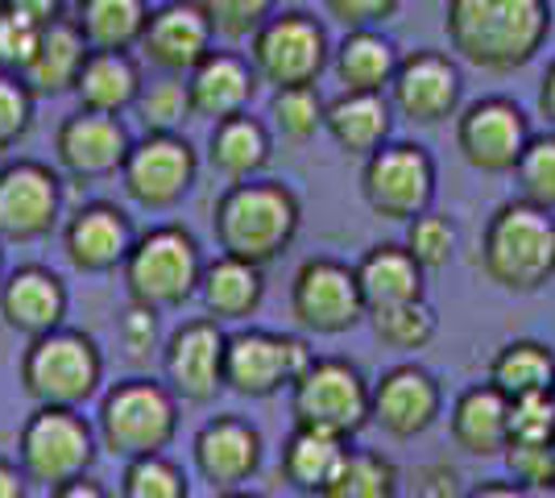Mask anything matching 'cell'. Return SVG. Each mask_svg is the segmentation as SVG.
<instances>
[{"label":"cell","instance_id":"49","mask_svg":"<svg viewBox=\"0 0 555 498\" xmlns=\"http://www.w3.org/2000/svg\"><path fill=\"white\" fill-rule=\"evenodd\" d=\"M324 9L352 34V29H373V25L390 22L398 0H324Z\"/></svg>","mask_w":555,"mask_h":498},{"label":"cell","instance_id":"25","mask_svg":"<svg viewBox=\"0 0 555 498\" xmlns=\"http://www.w3.org/2000/svg\"><path fill=\"white\" fill-rule=\"evenodd\" d=\"M133 229H129V216L113 208V204H88L70 216L67 225V258L88 270V274H100V270H113L129 258L133 250Z\"/></svg>","mask_w":555,"mask_h":498},{"label":"cell","instance_id":"42","mask_svg":"<svg viewBox=\"0 0 555 498\" xmlns=\"http://www.w3.org/2000/svg\"><path fill=\"white\" fill-rule=\"evenodd\" d=\"M406 250L423 270H443L456 254V225L440 213H423L406 225Z\"/></svg>","mask_w":555,"mask_h":498},{"label":"cell","instance_id":"45","mask_svg":"<svg viewBox=\"0 0 555 498\" xmlns=\"http://www.w3.org/2000/svg\"><path fill=\"white\" fill-rule=\"evenodd\" d=\"M199 9L208 13L211 29L224 34V38L257 34L261 25L274 17V13H270L274 0H199Z\"/></svg>","mask_w":555,"mask_h":498},{"label":"cell","instance_id":"6","mask_svg":"<svg viewBox=\"0 0 555 498\" xmlns=\"http://www.w3.org/2000/svg\"><path fill=\"white\" fill-rule=\"evenodd\" d=\"M125 283L133 304H145L154 311L179 308L195 295V286H204V258L195 238L179 225L150 229L125 258Z\"/></svg>","mask_w":555,"mask_h":498},{"label":"cell","instance_id":"33","mask_svg":"<svg viewBox=\"0 0 555 498\" xmlns=\"http://www.w3.org/2000/svg\"><path fill=\"white\" fill-rule=\"evenodd\" d=\"M506 399L547 395L555 386V354L543 341H509L489 361V379Z\"/></svg>","mask_w":555,"mask_h":498},{"label":"cell","instance_id":"36","mask_svg":"<svg viewBox=\"0 0 555 498\" xmlns=\"http://www.w3.org/2000/svg\"><path fill=\"white\" fill-rule=\"evenodd\" d=\"M398 465L373 449H348L345 465L327 482L320 498H398Z\"/></svg>","mask_w":555,"mask_h":498},{"label":"cell","instance_id":"44","mask_svg":"<svg viewBox=\"0 0 555 498\" xmlns=\"http://www.w3.org/2000/svg\"><path fill=\"white\" fill-rule=\"evenodd\" d=\"M509 445H555V399L527 395L509 399Z\"/></svg>","mask_w":555,"mask_h":498},{"label":"cell","instance_id":"7","mask_svg":"<svg viewBox=\"0 0 555 498\" xmlns=\"http://www.w3.org/2000/svg\"><path fill=\"white\" fill-rule=\"evenodd\" d=\"M100 349L92 336L83 332H47L38 341H29L22 357V386L38 407H75L92 399L100 386Z\"/></svg>","mask_w":555,"mask_h":498},{"label":"cell","instance_id":"18","mask_svg":"<svg viewBox=\"0 0 555 498\" xmlns=\"http://www.w3.org/2000/svg\"><path fill=\"white\" fill-rule=\"evenodd\" d=\"M59 179L42 163H13L0 170V238L38 241L59 225Z\"/></svg>","mask_w":555,"mask_h":498},{"label":"cell","instance_id":"53","mask_svg":"<svg viewBox=\"0 0 555 498\" xmlns=\"http://www.w3.org/2000/svg\"><path fill=\"white\" fill-rule=\"evenodd\" d=\"M25 482H29V477H25L13 461L0 457V498H25Z\"/></svg>","mask_w":555,"mask_h":498},{"label":"cell","instance_id":"22","mask_svg":"<svg viewBox=\"0 0 555 498\" xmlns=\"http://www.w3.org/2000/svg\"><path fill=\"white\" fill-rule=\"evenodd\" d=\"M0 316L9 329L25 332L29 341L59 332L67 316V286L47 266H22L0 286Z\"/></svg>","mask_w":555,"mask_h":498},{"label":"cell","instance_id":"54","mask_svg":"<svg viewBox=\"0 0 555 498\" xmlns=\"http://www.w3.org/2000/svg\"><path fill=\"white\" fill-rule=\"evenodd\" d=\"M50 498H108V495H104V486L92 482V477H75V482H67V486L50 490Z\"/></svg>","mask_w":555,"mask_h":498},{"label":"cell","instance_id":"21","mask_svg":"<svg viewBox=\"0 0 555 498\" xmlns=\"http://www.w3.org/2000/svg\"><path fill=\"white\" fill-rule=\"evenodd\" d=\"M129 150L133 142L125 125L104 113H75L59 125V138H54V154L75 179H104V175L125 170Z\"/></svg>","mask_w":555,"mask_h":498},{"label":"cell","instance_id":"52","mask_svg":"<svg viewBox=\"0 0 555 498\" xmlns=\"http://www.w3.org/2000/svg\"><path fill=\"white\" fill-rule=\"evenodd\" d=\"M464 498H531L518 482H509V477H486V482H477V486H468Z\"/></svg>","mask_w":555,"mask_h":498},{"label":"cell","instance_id":"5","mask_svg":"<svg viewBox=\"0 0 555 498\" xmlns=\"http://www.w3.org/2000/svg\"><path fill=\"white\" fill-rule=\"evenodd\" d=\"M291 416L295 427L348 440L373 420V386L345 357H315L291 391Z\"/></svg>","mask_w":555,"mask_h":498},{"label":"cell","instance_id":"51","mask_svg":"<svg viewBox=\"0 0 555 498\" xmlns=\"http://www.w3.org/2000/svg\"><path fill=\"white\" fill-rule=\"evenodd\" d=\"M0 4L17 9V13H25L29 22H38V25L63 22V0H0Z\"/></svg>","mask_w":555,"mask_h":498},{"label":"cell","instance_id":"39","mask_svg":"<svg viewBox=\"0 0 555 498\" xmlns=\"http://www.w3.org/2000/svg\"><path fill=\"white\" fill-rule=\"evenodd\" d=\"M138 113L150 133H175L186 117H195V108H191V88H186L179 75L154 79V84L141 88Z\"/></svg>","mask_w":555,"mask_h":498},{"label":"cell","instance_id":"1","mask_svg":"<svg viewBox=\"0 0 555 498\" xmlns=\"http://www.w3.org/2000/svg\"><path fill=\"white\" fill-rule=\"evenodd\" d=\"M448 42L481 72H518L543 50L552 34L547 0H448Z\"/></svg>","mask_w":555,"mask_h":498},{"label":"cell","instance_id":"38","mask_svg":"<svg viewBox=\"0 0 555 498\" xmlns=\"http://www.w3.org/2000/svg\"><path fill=\"white\" fill-rule=\"evenodd\" d=\"M370 320H373L377 341H382V345H390V349H402V354L431 345V336H436V311L427 308L423 299L402 304V308L370 311Z\"/></svg>","mask_w":555,"mask_h":498},{"label":"cell","instance_id":"50","mask_svg":"<svg viewBox=\"0 0 555 498\" xmlns=\"http://www.w3.org/2000/svg\"><path fill=\"white\" fill-rule=\"evenodd\" d=\"M415 498H464V482L456 474V465L448 461H427L415 470Z\"/></svg>","mask_w":555,"mask_h":498},{"label":"cell","instance_id":"24","mask_svg":"<svg viewBox=\"0 0 555 498\" xmlns=\"http://www.w3.org/2000/svg\"><path fill=\"white\" fill-rule=\"evenodd\" d=\"M257 72L232 50H211L208 59L191 72L186 88H191V108L195 117H208L211 125L229 117H241L254 100Z\"/></svg>","mask_w":555,"mask_h":498},{"label":"cell","instance_id":"27","mask_svg":"<svg viewBox=\"0 0 555 498\" xmlns=\"http://www.w3.org/2000/svg\"><path fill=\"white\" fill-rule=\"evenodd\" d=\"M393 104L386 95L370 92H345L336 100H327V117L324 129L332 133V142L340 145L345 154H377L386 138H390L393 125Z\"/></svg>","mask_w":555,"mask_h":498},{"label":"cell","instance_id":"13","mask_svg":"<svg viewBox=\"0 0 555 498\" xmlns=\"http://www.w3.org/2000/svg\"><path fill=\"white\" fill-rule=\"evenodd\" d=\"M531 138L534 133L527 125V113L506 95L473 100L456 117V150L464 154V163L486 170V175L514 170L522 150L531 145Z\"/></svg>","mask_w":555,"mask_h":498},{"label":"cell","instance_id":"34","mask_svg":"<svg viewBox=\"0 0 555 498\" xmlns=\"http://www.w3.org/2000/svg\"><path fill=\"white\" fill-rule=\"evenodd\" d=\"M75 25L92 50H120L125 54L141 42V34L150 25V9H145V0H79Z\"/></svg>","mask_w":555,"mask_h":498},{"label":"cell","instance_id":"26","mask_svg":"<svg viewBox=\"0 0 555 498\" xmlns=\"http://www.w3.org/2000/svg\"><path fill=\"white\" fill-rule=\"evenodd\" d=\"M357 283L365 295V308L386 311L423 299V266L411 258L406 245H373L357 261Z\"/></svg>","mask_w":555,"mask_h":498},{"label":"cell","instance_id":"12","mask_svg":"<svg viewBox=\"0 0 555 498\" xmlns=\"http://www.w3.org/2000/svg\"><path fill=\"white\" fill-rule=\"evenodd\" d=\"M291 311L307 332L320 336L348 332L361 316H370L357 283V266L336 258H307L291 283Z\"/></svg>","mask_w":555,"mask_h":498},{"label":"cell","instance_id":"23","mask_svg":"<svg viewBox=\"0 0 555 498\" xmlns=\"http://www.w3.org/2000/svg\"><path fill=\"white\" fill-rule=\"evenodd\" d=\"M448 432L452 445L468 457H506L509 449V399L493 386V382H477L464 386L456 404L448 411Z\"/></svg>","mask_w":555,"mask_h":498},{"label":"cell","instance_id":"3","mask_svg":"<svg viewBox=\"0 0 555 498\" xmlns=\"http://www.w3.org/2000/svg\"><path fill=\"white\" fill-rule=\"evenodd\" d=\"M489 283L514 295H534L555 279V216L527 200H506L489 216L481 238Z\"/></svg>","mask_w":555,"mask_h":498},{"label":"cell","instance_id":"4","mask_svg":"<svg viewBox=\"0 0 555 498\" xmlns=\"http://www.w3.org/2000/svg\"><path fill=\"white\" fill-rule=\"evenodd\" d=\"M179 427V404L154 379L116 382L100 404V445L125 465L141 457H163Z\"/></svg>","mask_w":555,"mask_h":498},{"label":"cell","instance_id":"2","mask_svg":"<svg viewBox=\"0 0 555 498\" xmlns=\"http://www.w3.org/2000/svg\"><path fill=\"white\" fill-rule=\"evenodd\" d=\"M299 233V200L286 183L249 179L232 183L216 204V241L229 258L254 266L282 258Z\"/></svg>","mask_w":555,"mask_h":498},{"label":"cell","instance_id":"8","mask_svg":"<svg viewBox=\"0 0 555 498\" xmlns=\"http://www.w3.org/2000/svg\"><path fill=\"white\" fill-rule=\"evenodd\" d=\"M22 474L47 490H59L75 477H88L95 457V436L70 407H38L22 427Z\"/></svg>","mask_w":555,"mask_h":498},{"label":"cell","instance_id":"31","mask_svg":"<svg viewBox=\"0 0 555 498\" xmlns=\"http://www.w3.org/2000/svg\"><path fill=\"white\" fill-rule=\"evenodd\" d=\"M398 50L390 38H382L377 29H352L336 50V75L345 84V92H370L382 95L398 75Z\"/></svg>","mask_w":555,"mask_h":498},{"label":"cell","instance_id":"48","mask_svg":"<svg viewBox=\"0 0 555 498\" xmlns=\"http://www.w3.org/2000/svg\"><path fill=\"white\" fill-rule=\"evenodd\" d=\"M120 341L133 361H145L158 345V311L145 304H129V311L120 316Z\"/></svg>","mask_w":555,"mask_h":498},{"label":"cell","instance_id":"14","mask_svg":"<svg viewBox=\"0 0 555 498\" xmlns=\"http://www.w3.org/2000/svg\"><path fill=\"white\" fill-rule=\"evenodd\" d=\"M443 416V391L431 370L402 361L373 382V424L393 440H415Z\"/></svg>","mask_w":555,"mask_h":498},{"label":"cell","instance_id":"46","mask_svg":"<svg viewBox=\"0 0 555 498\" xmlns=\"http://www.w3.org/2000/svg\"><path fill=\"white\" fill-rule=\"evenodd\" d=\"M29 120H34V92L25 88L22 75L0 72V154L22 142Z\"/></svg>","mask_w":555,"mask_h":498},{"label":"cell","instance_id":"56","mask_svg":"<svg viewBox=\"0 0 555 498\" xmlns=\"http://www.w3.org/2000/svg\"><path fill=\"white\" fill-rule=\"evenodd\" d=\"M531 498H555V482L547 486V490H539V495H531Z\"/></svg>","mask_w":555,"mask_h":498},{"label":"cell","instance_id":"15","mask_svg":"<svg viewBox=\"0 0 555 498\" xmlns=\"http://www.w3.org/2000/svg\"><path fill=\"white\" fill-rule=\"evenodd\" d=\"M224 354L229 336L216 329V320H191L166 341V382L170 395L183 404H211L224 386Z\"/></svg>","mask_w":555,"mask_h":498},{"label":"cell","instance_id":"55","mask_svg":"<svg viewBox=\"0 0 555 498\" xmlns=\"http://www.w3.org/2000/svg\"><path fill=\"white\" fill-rule=\"evenodd\" d=\"M539 113L547 117L555 133V59L547 63V72H543V84H539Z\"/></svg>","mask_w":555,"mask_h":498},{"label":"cell","instance_id":"37","mask_svg":"<svg viewBox=\"0 0 555 498\" xmlns=\"http://www.w3.org/2000/svg\"><path fill=\"white\" fill-rule=\"evenodd\" d=\"M514 183H518V200L555 216V133L531 138L514 166Z\"/></svg>","mask_w":555,"mask_h":498},{"label":"cell","instance_id":"28","mask_svg":"<svg viewBox=\"0 0 555 498\" xmlns=\"http://www.w3.org/2000/svg\"><path fill=\"white\" fill-rule=\"evenodd\" d=\"M88 54L92 47L83 42V34H79V25L75 22H54L47 25V34H42V47L34 54V63L25 67V88L34 95H59L75 88L79 84V72H83V63H88Z\"/></svg>","mask_w":555,"mask_h":498},{"label":"cell","instance_id":"19","mask_svg":"<svg viewBox=\"0 0 555 498\" xmlns=\"http://www.w3.org/2000/svg\"><path fill=\"white\" fill-rule=\"evenodd\" d=\"M211 34L216 29H211L208 13L199 9V0H175V4H163L158 13H150L141 50L166 75H183L195 72L211 54Z\"/></svg>","mask_w":555,"mask_h":498},{"label":"cell","instance_id":"20","mask_svg":"<svg viewBox=\"0 0 555 498\" xmlns=\"http://www.w3.org/2000/svg\"><path fill=\"white\" fill-rule=\"evenodd\" d=\"M261 465V432L236 416H216L195 432V470L211 490H241Z\"/></svg>","mask_w":555,"mask_h":498},{"label":"cell","instance_id":"17","mask_svg":"<svg viewBox=\"0 0 555 498\" xmlns=\"http://www.w3.org/2000/svg\"><path fill=\"white\" fill-rule=\"evenodd\" d=\"M125 191L145 208H170L179 204L195 179V150L175 133H150L145 142L129 150L125 163Z\"/></svg>","mask_w":555,"mask_h":498},{"label":"cell","instance_id":"9","mask_svg":"<svg viewBox=\"0 0 555 498\" xmlns=\"http://www.w3.org/2000/svg\"><path fill=\"white\" fill-rule=\"evenodd\" d=\"M315 366V354L302 336L266 329H241L229 336L224 386L245 399H270L278 391H295V382Z\"/></svg>","mask_w":555,"mask_h":498},{"label":"cell","instance_id":"10","mask_svg":"<svg viewBox=\"0 0 555 498\" xmlns=\"http://www.w3.org/2000/svg\"><path fill=\"white\" fill-rule=\"evenodd\" d=\"M365 204L386 220H415L431 213L436 200V163L415 142H386L377 154L365 158L361 170Z\"/></svg>","mask_w":555,"mask_h":498},{"label":"cell","instance_id":"32","mask_svg":"<svg viewBox=\"0 0 555 498\" xmlns=\"http://www.w3.org/2000/svg\"><path fill=\"white\" fill-rule=\"evenodd\" d=\"M261 295H266V274L261 266L245 258H220L204 270V304L216 320H245L261 308Z\"/></svg>","mask_w":555,"mask_h":498},{"label":"cell","instance_id":"57","mask_svg":"<svg viewBox=\"0 0 555 498\" xmlns=\"http://www.w3.org/2000/svg\"><path fill=\"white\" fill-rule=\"evenodd\" d=\"M220 498H257V495H245V490H229V495H220Z\"/></svg>","mask_w":555,"mask_h":498},{"label":"cell","instance_id":"40","mask_svg":"<svg viewBox=\"0 0 555 498\" xmlns=\"http://www.w3.org/2000/svg\"><path fill=\"white\" fill-rule=\"evenodd\" d=\"M270 117H274V125L282 129V138L307 142V138H315V133L324 129L327 104L320 100L315 84H311V88H282V92H274Z\"/></svg>","mask_w":555,"mask_h":498},{"label":"cell","instance_id":"41","mask_svg":"<svg viewBox=\"0 0 555 498\" xmlns=\"http://www.w3.org/2000/svg\"><path fill=\"white\" fill-rule=\"evenodd\" d=\"M120 498H186V477L166 457H141L125 465Z\"/></svg>","mask_w":555,"mask_h":498},{"label":"cell","instance_id":"11","mask_svg":"<svg viewBox=\"0 0 555 498\" xmlns=\"http://www.w3.org/2000/svg\"><path fill=\"white\" fill-rule=\"evenodd\" d=\"M254 72L282 88H311L327 63L324 25L307 13H278L254 34Z\"/></svg>","mask_w":555,"mask_h":498},{"label":"cell","instance_id":"43","mask_svg":"<svg viewBox=\"0 0 555 498\" xmlns=\"http://www.w3.org/2000/svg\"><path fill=\"white\" fill-rule=\"evenodd\" d=\"M42 34H47V25L29 22L25 13L0 4V72L25 75V67L34 63V54L42 47Z\"/></svg>","mask_w":555,"mask_h":498},{"label":"cell","instance_id":"16","mask_svg":"<svg viewBox=\"0 0 555 498\" xmlns=\"http://www.w3.org/2000/svg\"><path fill=\"white\" fill-rule=\"evenodd\" d=\"M390 104L415 125H440L461 108V67L440 50H415L398 63Z\"/></svg>","mask_w":555,"mask_h":498},{"label":"cell","instance_id":"47","mask_svg":"<svg viewBox=\"0 0 555 498\" xmlns=\"http://www.w3.org/2000/svg\"><path fill=\"white\" fill-rule=\"evenodd\" d=\"M502 461L509 482H518L527 495H539L555 482V445H509Z\"/></svg>","mask_w":555,"mask_h":498},{"label":"cell","instance_id":"58","mask_svg":"<svg viewBox=\"0 0 555 498\" xmlns=\"http://www.w3.org/2000/svg\"><path fill=\"white\" fill-rule=\"evenodd\" d=\"M552 399H555V386H552Z\"/></svg>","mask_w":555,"mask_h":498},{"label":"cell","instance_id":"29","mask_svg":"<svg viewBox=\"0 0 555 498\" xmlns=\"http://www.w3.org/2000/svg\"><path fill=\"white\" fill-rule=\"evenodd\" d=\"M141 88L145 84L138 75V63L120 50H92L79 72V84H75L83 113H104V117H116L120 108L138 104Z\"/></svg>","mask_w":555,"mask_h":498},{"label":"cell","instance_id":"30","mask_svg":"<svg viewBox=\"0 0 555 498\" xmlns=\"http://www.w3.org/2000/svg\"><path fill=\"white\" fill-rule=\"evenodd\" d=\"M348 440L327 436V432H311V427H295L282 445V477L299 490V495H324L327 482L345 465Z\"/></svg>","mask_w":555,"mask_h":498},{"label":"cell","instance_id":"35","mask_svg":"<svg viewBox=\"0 0 555 498\" xmlns=\"http://www.w3.org/2000/svg\"><path fill=\"white\" fill-rule=\"evenodd\" d=\"M208 158L216 170H224L229 179H254L261 166L270 163V133L266 125L249 113L229 117L211 125Z\"/></svg>","mask_w":555,"mask_h":498}]
</instances>
